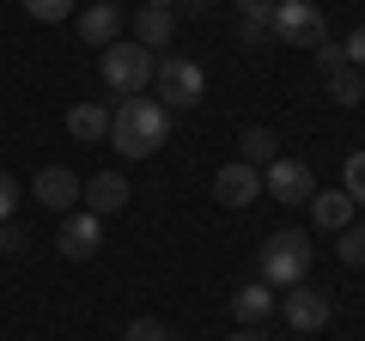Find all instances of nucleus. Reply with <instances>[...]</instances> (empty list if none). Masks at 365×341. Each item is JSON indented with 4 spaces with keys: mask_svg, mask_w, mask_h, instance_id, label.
I'll return each mask as SVG.
<instances>
[{
    "mask_svg": "<svg viewBox=\"0 0 365 341\" xmlns=\"http://www.w3.org/2000/svg\"><path fill=\"white\" fill-rule=\"evenodd\" d=\"M110 141H116L122 158H153L170 141V110L158 98H122L110 110Z\"/></svg>",
    "mask_w": 365,
    "mask_h": 341,
    "instance_id": "obj_1",
    "label": "nucleus"
},
{
    "mask_svg": "<svg viewBox=\"0 0 365 341\" xmlns=\"http://www.w3.org/2000/svg\"><path fill=\"white\" fill-rule=\"evenodd\" d=\"M153 49H140V43H110L104 55H98V73H104V86L116 98H140L146 86H153Z\"/></svg>",
    "mask_w": 365,
    "mask_h": 341,
    "instance_id": "obj_2",
    "label": "nucleus"
},
{
    "mask_svg": "<svg viewBox=\"0 0 365 341\" xmlns=\"http://www.w3.org/2000/svg\"><path fill=\"white\" fill-rule=\"evenodd\" d=\"M304 275H311L304 232H274L262 244V287H304Z\"/></svg>",
    "mask_w": 365,
    "mask_h": 341,
    "instance_id": "obj_3",
    "label": "nucleus"
},
{
    "mask_svg": "<svg viewBox=\"0 0 365 341\" xmlns=\"http://www.w3.org/2000/svg\"><path fill=\"white\" fill-rule=\"evenodd\" d=\"M268 37H274V43H287V49H317V43L329 37L323 6H311V0H274Z\"/></svg>",
    "mask_w": 365,
    "mask_h": 341,
    "instance_id": "obj_4",
    "label": "nucleus"
},
{
    "mask_svg": "<svg viewBox=\"0 0 365 341\" xmlns=\"http://www.w3.org/2000/svg\"><path fill=\"white\" fill-rule=\"evenodd\" d=\"M153 79H158V104L165 110H195L201 98H207V73H201L189 55H165V61L153 67Z\"/></svg>",
    "mask_w": 365,
    "mask_h": 341,
    "instance_id": "obj_5",
    "label": "nucleus"
},
{
    "mask_svg": "<svg viewBox=\"0 0 365 341\" xmlns=\"http://www.w3.org/2000/svg\"><path fill=\"white\" fill-rule=\"evenodd\" d=\"M262 195L287 201V208L311 201V195H317V177H311V165H299V158H274V165H262Z\"/></svg>",
    "mask_w": 365,
    "mask_h": 341,
    "instance_id": "obj_6",
    "label": "nucleus"
},
{
    "mask_svg": "<svg viewBox=\"0 0 365 341\" xmlns=\"http://www.w3.org/2000/svg\"><path fill=\"white\" fill-rule=\"evenodd\" d=\"M55 244H61L67 263H86V256H98V244H104V220H98V213H67Z\"/></svg>",
    "mask_w": 365,
    "mask_h": 341,
    "instance_id": "obj_7",
    "label": "nucleus"
},
{
    "mask_svg": "<svg viewBox=\"0 0 365 341\" xmlns=\"http://www.w3.org/2000/svg\"><path fill=\"white\" fill-rule=\"evenodd\" d=\"M79 189H86V183H79L67 165H43V170H37V183H31V195H37L43 208H55V213H73Z\"/></svg>",
    "mask_w": 365,
    "mask_h": 341,
    "instance_id": "obj_8",
    "label": "nucleus"
},
{
    "mask_svg": "<svg viewBox=\"0 0 365 341\" xmlns=\"http://www.w3.org/2000/svg\"><path fill=\"white\" fill-rule=\"evenodd\" d=\"M79 37H86L91 49L122 43V6H116V0H91L86 13H79Z\"/></svg>",
    "mask_w": 365,
    "mask_h": 341,
    "instance_id": "obj_9",
    "label": "nucleus"
},
{
    "mask_svg": "<svg viewBox=\"0 0 365 341\" xmlns=\"http://www.w3.org/2000/svg\"><path fill=\"white\" fill-rule=\"evenodd\" d=\"M79 201H86V213H98V220H104V213H122L128 208V177H122V170H98V177L79 189Z\"/></svg>",
    "mask_w": 365,
    "mask_h": 341,
    "instance_id": "obj_10",
    "label": "nucleus"
},
{
    "mask_svg": "<svg viewBox=\"0 0 365 341\" xmlns=\"http://www.w3.org/2000/svg\"><path fill=\"white\" fill-rule=\"evenodd\" d=\"M213 195H220L225 208H250V201L262 195V170H256V165H244V158H237V165H225L220 177H213Z\"/></svg>",
    "mask_w": 365,
    "mask_h": 341,
    "instance_id": "obj_11",
    "label": "nucleus"
},
{
    "mask_svg": "<svg viewBox=\"0 0 365 341\" xmlns=\"http://www.w3.org/2000/svg\"><path fill=\"white\" fill-rule=\"evenodd\" d=\"M280 311H287V323L299 329V335H311V329L329 323V299H323L317 287H292L287 299H280Z\"/></svg>",
    "mask_w": 365,
    "mask_h": 341,
    "instance_id": "obj_12",
    "label": "nucleus"
},
{
    "mask_svg": "<svg viewBox=\"0 0 365 341\" xmlns=\"http://www.w3.org/2000/svg\"><path fill=\"white\" fill-rule=\"evenodd\" d=\"M311 220L323 225V232H347L353 225V195L347 189H317L311 195Z\"/></svg>",
    "mask_w": 365,
    "mask_h": 341,
    "instance_id": "obj_13",
    "label": "nucleus"
},
{
    "mask_svg": "<svg viewBox=\"0 0 365 341\" xmlns=\"http://www.w3.org/2000/svg\"><path fill=\"white\" fill-rule=\"evenodd\" d=\"M170 31H177V13L170 6H140V19H134V43L140 49H165Z\"/></svg>",
    "mask_w": 365,
    "mask_h": 341,
    "instance_id": "obj_14",
    "label": "nucleus"
},
{
    "mask_svg": "<svg viewBox=\"0 0 365 341\" xmlns=\"http://www.w3.org/2000/svg\"><path fill=\"white\" fill-rule=\"evenodd\" d=\"M67 134H73V141H104L110 134V110L104 104H73L67 110Z\"/></svg>",
    "mask_w": 365,
    "mask_h": 341,
    "instance_id": "obj_15",
    "label": "nucleus"
},
{
    "mask_svg": "<svg viewBox=\"0 0 365 341\" xmlns=\"http://www.w3.org/2000/svg\"><path fill=\"white\" fill-rule=\"evenodd\" d=\"M268 19H274V0H237V37L256 49L268 37Z\"/></svg>",
    "mask_w": 365,
    "mask_h": 341,
    "instance_id": "obj_16",
    "label": "nucleus"
},
{
    "mask_svg": "<svg viewBox=\"0 0 365 341\" xmlns=\"http://www.w3.org/2000/svg\"><path fill=\"white\" fill-rule=\"evenodd\" d=\"M237 146H244V165H274V158H280V141H274V128H244V141H237Z\"/></svg>",
    "mask_w": 365,
    "mask_h": 341,
    "instance_id": "obj_17",
    "label": "nucleus"
},
{
    "mask_svg": "<svg viewBox=\"0 0 365 341\" xmlns=\"http://www.w3.org/2000/svg\"><path fill=\"white\" fill-rule=\"evenodd\" d=\"M232 311L244 317V323H262V317L274 311V292H268V287H256V280H250V287H237V299H232Z\"/></svg>",
    "mask_w": 365,
    "mask_h": 341,
    "instance_id": "obj_18",
    "label": "nucleus"
},
{
    "mask_svg": "<svg viewBox=\"0 0 365 341\" xmlns=\"http://www.w3.org/2000/svg\"><path fill=\"white\" fill-rule=\"evenodd\" d=\"M329 98H335V104H359L365 98V79H359V67H341V73H329Z\"/></svg>",
    "mask_w": 365,
    "mask_h": 341,
    "instance_id": "obj_19",
    "label": "nucleus"
},
{
    "mask_svg": "<svg viewBox=\"0 0 365 341\" xmlns=\"http://www.w3.org/2000/svg\"><path fill=\"white\" fill-rule=\"evenodd\" d=\"M341 238V263H347V268H365V225H347V232H335Z\"/></svg>",
    "mask_w": 365,
    "mask_h": 341,
    "instance_id": "obj_20",
    "label": "nucleus"
},
{
    "mask_svg": "<svg viewBox=\"0 0 365 341\" xmlns=\"http://www.w3.org/2000/svg\"><path fill=\"white\" fill-rule=\"evenodd\" d=\"M341 189L353 195V208H365V153L347 158V170H341Z\"/></svg>",
    "mask_w": 365,
    "mask_h": 341,
    "instance_id": "obj_21",
    "label": "nucleus"
},
{
    "mask_svg": "<svg viewBox=\"0 0 365 341\" xmlns=\"http://www.w3.org/2000/svg\"><path fill=\"white\" fill-rule=\"evenodd\" d=\"M25 13L37 19V25H61V19L73 13V0H25Z\"/></svg>",
    "mask_w": 365,
    "mask_h": 341,
    "instance_id": "obj_22",
    "label": "nucleus"
},
{
    "mask_svg": "<svg viewBox=\"0 0 365 341\" xmlns=\"http://www.w3.org/2000/svg\"><path fill=\"white\" fill-rule=\"evenodd\" d=\"M122 341H170V335H165V323H158V317H134V323L122 329Z\"/></svg>",
    "mask_w": 365,
    "mask_h": 341,
    "instance_id": "obj_23",
    "label": "nucleus"
},
{
    "mask_svg": "<svg viewBox=\"0 0 365 341\" xmlns=\"http://www.w3.org/2000/svg\"><path fill=\"white\" fill-rule=\"evenodd\" d=\"M317 67H323V79H329V73H341V67H347V55H341V43H329V37L317 43Z\"/></svg>",
    "mask_w": 365,
    "mask_h": 341,
    "instance_id": "obj_24",
    "label": "nucleus"
},
{
    "mask_svg": "<svg viewBox=\"0 0 365 341\" xmlns=\"http://www.w3.org/2000/svg\"><path fill=\"white\" fill-rule=\"evenodd\" d=\"M13 201H19V183L13 170H0V220H13Z\"/></svg>",
    "mask_w": 365,
    "mask_h": 341,
    "instance_id": "obj_25",
    "label": "nucleus"
},
{
    "mask_svg": "<svg viewBox=\"0 0 365 341\" xmlns=\"http://www.w3.org/2000/svg\"><path fill=\"white\" fill-rule=\"evenodd\" d=\"M341 55H347V67H365V25L353 31L347 43H341Z\"/></svg>",
    "mask_w": 365,
    "mask_h": 341,
    "instance_id": "obj_26",
    "label": "nucleus"
},
{
    "mask_svg": "<svg viewBox=\"0 0 365 341\" xmlns=\"http://www.w3.org/2000/svg\"><path fill=\"white\" fill-rule=\"evenodd\" d=\"M19 244H25V238H19V225H13V220H0V256H13Z\"/></svg>",
    "mask_w": 365,
    "mask_h": 341,
    "instance_id": "obj_27",
    "label": "nucleus"
},
{
    "mask_svg": "<svg viewBox=\"0 0 365 341\" xmlns=\"http://www.w3.org/2000/svg\"><path fill=\"white\" fill-rule=\"evenodd\" d=\"M177 6H182V13H207L213 0H177Z\"/></svg>",
    "mask_w": 365,
    "mask_h": 341,
    "instance_id": "obj_28",
    "label": "nucleus"
},
{
    "mask_svg": "<svg viewBox=\"0 0 365 341\" xmlns=\"http://www.w3.org/2000/svg\"><path fill=\"white\" fill-rule=\"evenodd\" d=\"M232 341H262V335H256V329H237V335H232Z\"/></svg>",
    "mask_w": 365,
    "mask_h": 341,
    "instance_id": "obj_29",
    "label": "nucleus"
},
{
    "mask_svg": "<svg viewBox=\"0 0 365 341\" xmlns=\"http://www.w3.org/2000/svg\"><path fill=\"white\" fill-rule=\"evenodd\" d=\"M146 6H177V0H146Z\"/></svg>",
    "mask_w": 365,
    "mask_h": 341,
    "instance_id": "obj_30",
    "label": "nucleus"
}]
</instances>
